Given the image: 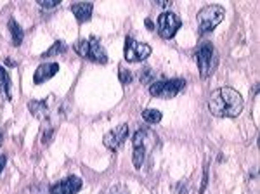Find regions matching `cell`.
I'll list each match as a JSON object with an SVG mask.
<instances>
[{
    "instance_id": "cell-13",
    "label": "cell",
    "mask_w": 260,
    "mask_h": 194,
    "mask_svg": "<svg viewBox=\"0 0 260 194\" xmlns=\"http://www.w3.org/2000/svg\"><path fill=\"white\" fill-rule=\"evenodd\" d=\"M28 108H30V111L33 113L35 118H40V120L49 118V106L45 101H30V103H28Z\"/></svg>"
},
{
    "instance_id": "cell-10",
    "label": "cell",
    "mask_w": 260,
    "mask_h": 194,
    "mask_svg": "<svg viewBox=\"0 0 260 194\" xmlns=\"http://www.w3.org/2000/svg\"><path fill=\"white\" fill-rule=\"evenodd\" d=\"M82 179L77 175H70L68 179L56 182L49 187V194H77L82 189Z\"/></svg>"
},
{
    "instance_id": "cell-7",
    "label": "cell",
    "mask_w": 260,
    "mask_h": 194,
    "mask_svg": "<svg viewBox=\"0 0 260 194\" xmlns=\"http://www.w3.org/2000/svg\"><path fill=\"white\" fill-rule=\"evenodd\" d=\"M182 26V21L179 19L177 14L170 11H163L158 16V33L161 35V39H172L175 33L179 31V28Z\"/></svg>"
},
{
    "instance_id": "cell-15",
    "label": "cell",
    "mask_w": 260,
    "mask_h": 194,
    "mask_svg": "<svg viewBox=\"0 0 260 194\" xmlns=\"http://www.w3.org/2000/svg\"><path fill=\"white\" fill-rule=\"evenodd\" d=\"M9 31H11V37H12V44H14L16 47H19L21 42H23V39H24V31L21 29V26L16 23L14 19L9 21Z\"/></svg>"
},
{
    "instance_id": "cell-11",
    "label": "cell",
    "mask_w": 260,
    "mask_h": 194,
    "mask_svg": "<svg viewBox=\"0 0 260 194\" xmlns=\"http://www.w3.org/2000/svg\"><path fill=\"white\" fill-rule=\"evenodd\" d=\"M59 71V64L57 62H44L37 68L35 75H33V82L35 83H44L50 80L52 77H56V73Z\"/></svg>"
},
{
    "instance_id": "cell-22",
    "label": "cell",
    "mask_w": 260,
    "mask_h": 194,
    "mask_svg": "<svg viewBox=\"0 0 260 194\" xmlns=\"http://www.w3.org/2000/svg\"><path fill=\"white\" fill-rule=\"evenodd\" d=\"M6 163H7V156L0 154V174H2V170L6 168Z\"/></svg>"
},
{
    "instance_id": "cell-6",
    "label": "cell",
    "mask_w": 260,
    "mask_h": 194,
    "mask_svg": "<svg viewBox=\"0 0 260 194\" xmlns=\"http://www.w3.org/2000/svg\"><path fill=\"white\" fill-rule=\"evenodd\" d=\"M215 49L210 42H203L198 45L196 49V62H198V70H200V77L201 78H208V75L212 73L213 64H215Z\"/></svg>"
},
{
    "instance_id": "cell-14",
    "label": "cell",
    "mask_w": 260,
    "mask_h": 194,
    "mask_svg": "<svg viewBox=\"0 0 260 194\" xmlns=\"http://www.w3.org/2000/svg\"><path fill=\"white\" fill-rule=\"evenodd\" d=\"M0 92L6 95L7 101L12 99V94H11V77L7 73V70L4 66H0Z\"/></svg>"
},
{
    "instance_id": "cell-5",
    "label": "cell",
    "mask_w": 260,
    "mask_h": 194,
    "mask_svg": "<svg viewBox=\"0 0 260 194\" xmlns=\"http://www.w3.org/2000/svg\"><path fill=\"white\" fill-rule=\"evenodd\" d=\"M184 87H186V80L184 78L160 80V82L151 83L149 94L153 97H160V99H172V97L177 95Z\"/></svg>"
},
{
    "instance_id": "cell-25",
    "label": "cell",
    "mask_w": 260,
    "mask_h": 194,
    "mask_svg": "<svg viewBox=\"0 0 260 194\" xmlns=\"http://www.w3.org/2000/svg\"><path fill=\"white\" fill-rule=\"evenodd\" d=\"M0 146H2V134H0Z\"/></svg>"
},
{
    "instance_id": "cell-24",
    "label": "cell",
    "mask_w": 260,
    "mask_h": 194,
    "mask_svg": "<svg viewBox=\"0 0 260 194\" xmlns=\"http://www.w3.org/2000/svg\"><path fill=\"white\" fill-rule=\"evenodd\" d=\"M146 26H148V28H151V29H153V24H151V21H149V19H146Z\"/></svg>"
},
{
    "instance_id": "cell-8",
    "label": "cell",
    "mask_w": 260,
    "mask_h": 194,
    "mask_svg": "<svg viewBox=\"0 0 260 194\" xmlns=\"http://www.w3.org/2000/svg\"><path fill=\"white\" fill-rule=\"evenodd\" d=\"M125 61L128 62H137V61H144L146 57L151 56V47L148 44H142V42L134 40L132 37H128L125 40Z\"/></svg>"
},
{
    "instance_id": "cell-19",
    "label": "cell",
    "mask_w": 260,
    "mask_h": 194,
    "mask_svg": "<svg viewBox=\"0 0 260 194\" xmlns=\"http://www.w3.org/2000/svg\"><path fill=\"white\" fill-rule=\"evenodd\" d=\"M153 80H154V71L153 70H151V68H144V70H142L141 82L144 83V85H151V83H153Z\"/></svg>"
},
{
    "instance_id": "cell-4",
    "label": "cell",
    "mask_w": 260,
    "mask_h": 194,
    "mask_svg": "<svg viewBox=\"0 0 260 194\" xmlns=\"http://www.w3.org/2000/svg\"><path fill=\"white\" fill-rule=\"evenodd\" d=\"M225 16L224 7L220 6H207L198 12V26L200 33H210L213 28H217L222 23Z\"/></svg>"
},
{
    "instance_id": "cell-18",
    "label": "cell",
    "mask_w": 260,
    "mask_h": 194,
    "mask_svg": "<svg viewBox=\"0 0 260 194\" xmlns=\"http://www.w3.org/2000/svg\"><path fill=\"white\" fill-rule=\"evenodd\" d=\"M118 78H120V82H121V83L128 85V83L134 80V75H132V71H130V70L123 68V66H120V68H118Z\"/></svg>"
},
{
    "instance_id": "cell-20",
    "label": "cell",
    "mask_w": 260,
    "mask_h": 194,
    "mask_svg": "<svg viewBox=\"0 0 260 194\" xmlns=\"http://www.w3.org/2000/svg\"><path fill=\"white\" fill-rule=\"evenodd\" d=\"M39 6L44 7V9H52V7L59 6V0H40Z\"/></svg>"
},
{
    "instance_id": "cell-9",
    "label": "cell",
    "mask_w": 260,
    "mask_h": 194,
    "mask_svg": "<svg viewBox=\"0 0 260 194\" xmlns=\"http://www.w3.org/2000/svg\"><path fill=\"white\" fill-rule=\"evenodd\" d=\"M128 136V125L127 123H121L118 126H115V128L111 130V132H108L106 136H104L103 142L104 146L108 147V149L111 151H118L121 146H123L125 139Z\"/></svg>"
},
{
    "instance_id": "cell-2",
    "label": "cell",
    "mask_w": 260,
    "mask_h": 194,
    "mask_svg": "<svg viewBox=\"0 0 260 194\" xmlns=\"http://www.w3.org/2000/svg\"><path fill=\"white\" fill-rule=\"evenodd\" d=\"M158 137L153 130L149 128H141L134 134L132 137V144H134V156H132V161H134V167L136 168H141L142 163L146 159V153L156 144Z\"/></svg>"
},
{
    "instance_id": "cell-21",
    "label": "cell",
    "mask_w": 260,
    "mask_h": 194,
    "mask_svg": "<svg viewBox=\"0 0 260 194\" xmlns=\"http://www.w3.org/2000/svg\"><path fill=\"white\" fill-rule=\"evenodd\" d=\"M207 180H208V167L205 168V175H203V184H201L200 194H203V192H205V187H207Z\"/></svg>"
},
{
    "instance_id": "cell-17",
    "label": "cell",
    "mask_w": 260,
    "mask_h": 194,
    "mask_svg": "<svg viewBox=\"0 0 260 194\" xmlns=\"http://www.w3.org/2000/svg\"><path fill=\"white\" fill-rule=\"evenodd\" d=\"M66 50V44L64 42H61V40H57L56 44L50 47L47 52L44 54V57H50V56H57V54H62Z\"/></svg>"
},
{
    "instance_id": "cell-23",
    "label": "cell",
    "mask_w": 260,
    "mask_h": 194,
    "mask_svg": "<svg viewBox=\"0 0 260 194\" xmlns=\"http://www.w3.org/2000/svg\"><path fill=\"white\" fill-rule=\"evenodd\" d=\"M158 6H160V7H170L172 2H163V0H160V2H158Z\"/></svg>"
},
{
    "instance_id": "cell-3",
    "label": "cell",
    "mask_w": 260,
    "mask_h": 194,
    "mask_svg": "<svg viewBox=\"0 0 260 194\" xmlns=\"http://www.w3.org/2000/svg\"><path fill=\"white\" fill-rule=\"evenodd\" d=\"M73 49H75V52H77L78 56L89 59V61L101 62V64L108 62V54H106V50L103 49V45L99 44V40L95 39V37H90V39H87V40H78V42H75Z\"/></svg>"
},
{
    "instance_id": "cell-16",
    "label": "cell",
    "mask_w": 260,
    "mask_h": 194,
    "mask_svg": "<svg viewBox=\"0 0 260 194\" xmlns=\"http://www.w3.org/2000/svg\"><path fill=\"white\" fill-rule=\"evenodd\" d=\"M142 118H144L148 123H160L161 113L158 111V109H144V111H142Z\"/></svg>"
},
{
    "instance_id": "cell-12",
    "label": "cell",
    "mask_w": 260,
    "mask_h": 194,
    "mask_svg": "<svg viewBox=\"0 0 260 194\" xmlns=\"http://www.w3.org/2000/svg\"><path fill=\"white\" fill-rule=\"evenodd\" d=\"M92 11H94V4H90V2L73 4V6H71V12L75 14L78 23H87L92 16Z\"/></svg>"
},
{
    "instance_id": "cell-1",
    "label": "cell",
    "mask_w": 260,
    "mask_h": 194,
    "mask_svg": "<svg viewBox=\"0 0 260 194\" xmlns=\"http://www.w3.org/2000/svg\"><path fill=\"white\" fill-rule=\"evenodd\" d=\"M208 108H210V113L213 116L236 118L243 109V99L240 92H236L234 88H217L210 94Z\"/></svg>"
}]
</instances>
